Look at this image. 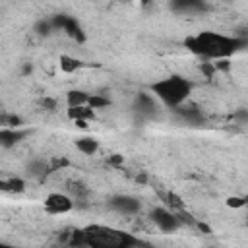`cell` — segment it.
Wrapping results in <instances>:
<instances>
[{
	"label": "cell",
	"mask_w": 248,
	"mask_h": 248,
	"mask_svg": "<svg viewBox=\"0 0 248 248\" xmlns=\"http://www.w3.org/2000/svg\"><path fill=\"white\" fill-rule=\"evenodd\" d=\"M246 45L244 39L223 35L217 31H200L196 35H190L184 39V46L200 56L202 60H219V58H231L234 52H238Z\"/></svg>",
	"instance_id": "cell-1"
},
{
	"label": "cell",
	"mask_w": 248,
	"mask_h": 248,
	"mask_svg": "<svg viewBox=\"0 0 248 248\" xmlns=\"http://www.w3.org/2000/svg\"><path fill=\"white\" fill-rule=\"evenodd\" d=\"M149 89H151V95L155 99H159L165 107L174 108V107L182 105L184 101H188L194 85L184 76L172 74V76H167V78H161V79L153 81Z\"/></svg>",
	"instance_id": "cell-2"
},
{
	"label": "cell",
	"mask_w": 248,
	"mask_h": 248,
	"mask_svg": "<svg viewBox=\"0 0 248 248\" xmlns=\"http://www.w3.org/2000/svg\"><path fill=\"white\" fill-rule=\"evenodd\" d=\"M83 234H85V246H93V248H132L143 244L134 234L105 225H89L83 229Z\"/></svg>",
	"instance_id": "cell-3"
},
{
	"label": "cell",
	"mask_w": 248,
	"mask_h": 248,
	"mask_svg": "<svg viewBox=\"0 0 248 248\" xmlns=\"http://www.w3.org/2000/svg\"><path fill=\"white\" fill-rule=\"evenodd\" d=\"M149 219L153 221V225H155L161 232H167V234L176 232V231L182 227L180 221H178V217H176V213H174L172 209H169L167 205H157V207H153L151 213H149Z\"/></svg>",
	"instance_id": "cell-4"
},
{
	"label": "cell",
	"mask_w": 248,
	"mask_h": 248,
	"mask_svg": "<svg viewBox=\"0 0 248 248\" xmlns=\"http://www.w3.org/2000/svg\"><path fill=\"white\" fill-rule=\"evenodd\" d=\"M76 202L66 192H50L45 198V211L50 215H64L74 209Z\"/></svg>",
	"instance_id": "cell-5"
},
{
	"label": "cell",
	"mask_w": 248,
	"mask_h": 248,
	"mask_svg": "<svg viewBox=\"0 0 248 248\" xmlns=\"http://www.w3.org/2000/svg\"><path fill=\"white\" fill-rule=\"evenodd\" d=\"M108 207L120 215H136L141 209V203L138 198L128 196V194H116L108 200Z\"/></svg>",
	"instance_id": "cell-6"
},
{
	"label": "cell",
	"mask_w": 248,
	"mask_h": 248,
	"mask_svg": "<svg viewBox=\"0 0 248 248\" xmlns=\"http://www.w3.org/2000/svg\"><path fill=\"white\" fill-rule=\"evenodd\" d=\"M134 110L141 116V118H153L159 110V105L155 101V97L151 93H145V91H140L134 99Z\"/></svg>",
	"instance_id": "cell-7"
},
{
	"label": "cell",
	"mask_w": 248,
	"mask_h": 248,
	"mask_svg": "<svg viewBox=\"0 0 248 248\" xmlns=\"http://www.w3.org/2000/svg\"><path fill=\"white\" fill-rule=\"evenodd\" d=\"M186 124H194V126H198V124H203V120H205V116H203V112H202V108L200 107H196V105H190L188 101H184L182 105H178V107H174L172 108Z\"/></svg>",
	"instance_id": "cell-8"
},
{
	"label": "cell",
	"mask_w": 248,
	"mask_h": 248,
	"mask_svg": "<svg viewBox=\"0 0 248 248\" xmlns=\"http://www.w3.org/2000/svg\"><path fill=\"white\" fill-rule=\"evenodd\" d=\"M170 10L176 14H203L207 12V4L205 0H170Z\"/></svg>",
	"instance_id": "cell-9"
},
{
	"label": "cell",
	"mask_w": 248,
	"mask_h": 248,
	"mask_svg": "<svg viewBox=\"0 0 248 248\" xmlns=\"http://www.w3.org/2000/svg\"><path fill=\"white\" fill-rule=\"evenodd\" d=\"M29 130L25 128H0V147L12 149L16 147L23 138H27Z\"/></svg>",
	"instance_id": "cell-10"
},
{
	"label": "cell",
	"mask_w": 248,
	"mask_h": 248,
	"mask_svg": "<svg viewBox=\"0 0 248 248\" xmlns=\"http://www.w3.org/2000/svg\"><path fill=\"white\" fill-rule=\"evenodd\" d=\"M68 118L70 120H93L95 118V110L89 105H78V107H68Z\"/></svg>",
	"instance_id": "cell-11"
},
{
	"label": "cell",
	"mask_w": 248,
	"mask_h": 248,
	"mask_svg": "<svg viewBox=\"0 0 248 248\" xmlns=\"http://www.w3.org/2000/svg\"><path fill=\"white\" fill-rule=\"evenodd\" d=\"M62 31H64L70 39H74V41H78V43H85V33H83V29H81V25L78 23V19H74V17L68 16V19H66Z\"/></svg>",
	"instance_id": "cell-12"
},
{
	"label": "cell",
	"mask_w": 248,
	"mask_h": 248,
	"mask_svg": "<svg viewBox=\"0 0 248 248\" xmlns=\"http://www.w3.org/2000/svg\"><path fill=\"white\" fill-rule=\"evenodd\" d=\"M76 147L83 155H95L99 151V141L95 138H91V136H83V138L76 140Z\"/></svg>",
	"instance_id": "cell-13"
},
{
	"label": "cell",
	"mask_w": 248,
	"mask_h": 248,
	"mask_svg": "<svg viewBox=\"0 0 248 248\" xmlns=\"http://www.w3.org/2000/svg\"><path fill=\"white\" fill-rule=\"evenodd\" d=\"M27 172H29V176H33V178L43 180V178L50 172L48 161H45V159H35V161H31V163L27 165Z\"/></svg>",
	"instance_id": "cell-14"
},
{
	"label": "cell",
	"mask_w": 248,
	"mask_h": 248,
	"mask_svg": "<svg viewBox=\"0 0 248 248\" xmlns=\"http://www.w3.org/2000/svg\"><path fill=\"white\" fill-rule=\"evenodd\" d=\"M58 66H60V70H62L64 74H74V72H78V70L83 66V62H81V60H78L76 56L62 54V56L58 58Z\"/></svg>",
	"instance_id": "cell-15"
},
{
	"label": "cell",
	"mask_w": 248,
	"mask_h": 248,
	"mask_svg": "<svg viewBox=\"0 0 248 248\" xmlns=\"http://www.w3.org/2000/svg\"><path fill=\"white\" fill-rule=\"evenodd\" d=\"M21 126H23V118L19 114L0 108V128H21Z\"/></svg>",
	"instance_id": "cell-16"
},
{
	"label": "cell",
	"mask_w": 248,
	"mask_h": 248,
	"mask_svg": "<svg viewBox=\"0 0 248 248\" xmlns=\"http://www.w3.org/2000/svg\"><path fill=\"white\" fill-rule=\"evenodd\" d=\"M89 93L81 91V89H70L66 93V105L68 107H78V105H87Z\"/></svg>",
	"instance_id": "cell-17"
},
{
	"label": "cell",
	"mask_w": 248,
	"mask_h": 248,
	"mask_svg": "<svg viewBox=\"0 0 248 248\" xmlns=\"http://www.w3.org/2000/svg\"><path fill=\"white\" fill-rule=\"evenodd\" d=\"M68 194L72 196L74 202H83L85 196H87V188L81 182H70L68 184Z\"/></svg>",
	"instance_id": "cell-18"
},
{
	"label": "cell",
	"mask_w": 248,
	"mask_h": 248,
	"mask_svg": "<svg viewBox=\"0 0 248 248\" xmlns=\"http://www.w3.org/2000/svg\"><path fill=\"white\" fill-rule=\"evenodd\" d=\"M33 31H35V35H39V37H48V35L54 31V29H52V23H50V17H48V19L43 17V19L35 21Z\"/></svg>",
	"instance_id": "cell-19"
},
{
	"label": "cell",
	"mask_w": 248,
	"mask_h": 248,
	"mask_svg": "<svg viewBox=\"0 0 248 248\" xmlns=\"http://www.w3.org/2000/svg\"><path fill=\"white\" fill-rule=\"evenodd\" d=\"M6 184H8V194L25 192V180L21 176H10V178H6Z\"/></svg>",
	"instance_id": "cell-20"
},
{
	"label": "cell",
	"mask_w": 248,
	"mask_h": 248,
	"mask_svg": "<svg viewBox=\"0 0 248 248\" xmlns=\"http://www.w3.org/2000/svg\"><path fill=\"white\" fill-rule=\"evenodd\" d=\"M87 105H89L93 110H97V108H105V107H108V105H110V99H108V97H103L101 93H93V95H89Z\"/></svg>",
	"instance_id": "cell-21"
},
{
	"label": "cell",
	"mask_w": 248,
	"mask_h": 248,
	"mask_svg": "<svg viewBox=\"0 0 248 248\" xmlns=\"http://www.w3.org/2000/svg\"><path fill=\"white\" fill-rule=\"evenodd\" d=\"M163 200H165V205H167L169 209H172V211H176V209H182V207H184L182 198H180L178 194H174V192H167Z\"/></svg>",
	"instance_id": "cell-22"
},
{
	"label": "cell",
	"mask_w": 248,
	"mask_h": 248,
	"mask_svg": "<svg viewBox=\"0 0 248 248\" xmlns=\"http://www.w3.org/2000/svg\"><path fill=\"white\" fill-rule=\"evenodd\" d=\"M66 167H70V161H68L66 157H52V159H48V169H50V172L62 170V169H66Z\"/></svg>",
	"instance_id": "cell-23"
},
{
	"label": "cell",
	"mask_w": 248,
	"mask_h": 248,
	"mask_svg": "<svg viewBox=\"0 0 248 248\" xmlns=\"http://www.w3.org/2000/svg\"><path fill=\"white\" fill-rule=\"evenodd\" d=\"M227 207H232V209H242L246 205V198L244 196H229L227 198Z\"/></svg>",
	"instance_id": "cell-24"
},
{
	"label": "cell",
	"mask_w": 248,
	"mask_h": 248,
	"mask_svg": "<svg viewBox=\"0 0 248 248\" xmlns=\"http://www.w3.org/2000/svg\"><path fill=\"white\" fill-rule=\"evenodd\" d=\"M56 105H58V103H56V99H52V97H43V99H41V107L46 108V110H54Z\"/></svg>",
	"instance_id": "cell-25"
},
{
	"label": "cell",
	"mask_w": 248,
	"mask_h": 248,
	"mask_svg": "<svg viewBox=\"0 0 248 248\" xmlns=\"http://www.w3.org/2000/svg\"><path fill=\"white\" fill-rule=\"evenodd\" d=\"M122 163H124V157H122V155H118V153L108 155V165H110V167H120Z\"/></svg>",
	"instance_id": "cell-26"
},
{
	"label": "cell",
	"mask_w": 248,
	"mask_h": 248,
	"mask_svg": "<svg viewBox=\"0 0 248 248\" xmlns=\"http://www.w3.org/2000/svg\"><path fill=\"white\" fill-rule=\"evenodd\" d=\"M151 4H153V0H140V6L141 8H149Z\"/></svg>",
	"instance_id": "cell-27"
},
{
	"label": "cell",
	"mask_w": 248,
	"mask_h": 248,
	"mask_svg": "<svg viewBox=\"0 0 248 248\" xmlns=\"http://www.w3.org/2000/svg\"><path fill=\"white\" fill-rule=\"evenodd\" d=\"M126 2H130V0H126Z\"/></svg>",
	"instance_id": "cell-28"
}]
</instances>
